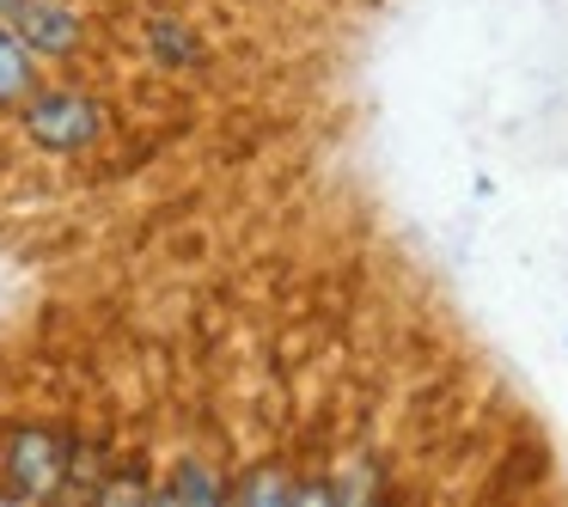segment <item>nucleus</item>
<instances>
[{
    "label": "nucleus",
    "instance_id": "f257e3e1",
    "mask_svg": "<svg viewBox=\"0 0 568 507\" xmlns=\"http://www.w3.org/2000/svg\"><path fill=\"white\" fill-rule=\"evenodd\" d=\"M19 135L50 160H80L111 135V104L80 80H38L13 111Z\"/></svg>",
    "mask_w": 568,
    "mask_h": 507
},
{
    "label": "nucleus",
    "instance_id": "f03ea898",
    "mask_svg": "<svg viewBox=\"0 0 568 507\" xmlns=\"http://www.w3.org/2000/svg\"><path fill=\"white\" fill-rule=\"evenodd\" d=\"M80 477V440L50 422H19L0 434V495L19 501H50V495L74 489Z\"/></svg>",
    "mask_w": 568,
    "mask_h": 507
},
{
    "label": "nucleus",
    "instance_id": "7ed1b4c3",
    "mask_svg": "<svg viewBox=\"0 0 568 507\" xmlns=\"http://www.w3.org/2000/svg\"><path fill=\"white\" fill-rule=\"evenodd\" d=\"M0 19L19 31V43H26L43 68L74 62V55L87 50V31H92V19H87L80 0H13Z\"/></svg>",
    "mask_w": 568,
    "mask_h": 507
},
{
    "label": "nucleus",
    "instance_id": "20e7f679",
    "mask_svg": "<svg viewBox=\"0 0 568 507\" xmlns=\"http://www.w3.org/2000/svg\"><path fill=\"white\" fill-rule=\"evenodd\" d=\"M141 43H148V55L160 68H172V74H196V68H209V43H202V31L190 26L184 13H148Z\"/></svg>",
    "mask_w": 568,
    "mask_h": 507
},
{
    "label": "nucleus",
    "instance_id": "39448f33",
    "mask_svg": "<svg viewBox=\"0 0 568 507\" xmlns=\"http://www.w3.org/2000/svg\"><path fill=\"white\" fill-rule=\"evenodd\" d=\"M153 501H196V507H214L226 501V470H214L209 458H178L160 483H153Z\"/></svg>",
    "mask_w": 568,
    "mask_h": 507
},
{
    "label": "nucleus",
    "instance_id": "423d86ee",
    "mask_svg": "<svg viewBox=\"0 0 568 507\" xmlns=\"http://www.w3.org/2000/svg\"><path fill=\"white\" fill-rule=\"evenodd\" d=\"M300 477L275 458H251L239 477H226V501H251V507H275V501H294Z\"/></svg>",
    "mask_w": 568,
    "mask_h": 507
},
{
    "label": "nucleus",
    "instance_id": "0eeeda50",
    "mask_svg": "<svg viewBox=\"0 0 568 507\" xmlns=\"http://www.w3.org/2000/svg\"><path fill=\"white\" fill-rule=\"evenodd\" d=\"M38 80H43V62L19 43V31L0 19V116H13L19 99H26Z\"/></svg>",
    "mask_w": 568,
    "mask_h": 507
},
{
    "label": "nucleus",
    "instance_id": "6e6552de",
    "mask_svg": "<svg viewBox=\"0 0 568 507\" xmlns=\"http://www.w3.org/2000/svg\"><path fill=\"white\" fill-rule=\"evenodd\" d=\"M7 7H13V0H0V13H7Z\"/></svg>",
    "mask_w": 568,
    "mask_h": 507
}]
</instances>
